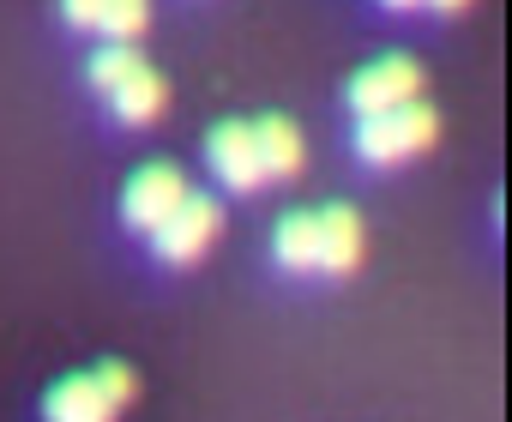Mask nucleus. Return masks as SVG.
Listing matches in <instances>:
<instances>
[{
  "mask_svg": "<svg viewBox=\"0 0 512 422\" xmlns=\"http://www.w3.org/2000/svg\"><path fill=\"white\" fill-rule=\"evenodd\" d=\"M434 133H440V115L422 97L380 109V115H356V157L362 163H410L416 151L434 145Z\"/></svg>",
  "mask_w": 512,
  "mask_h": 422,
  "instance_id": "f257e3e1",
  "label": "nucleus"
},
{
  "mask_svg": "<svg viewBox=\"0 0 512 422\" xmlns=\"http://www.w3.org/2000/svg\"><path fill=\"white\" fill-rule=\"evenodd\" d=\"M193 187H187V175H181V163H169V157H151V163H139L133 175H127V187H121V224L133 230V236H151L169 211L187 199Z\"/></svg>",
  "mask_w": 512,
  "mask_h": 422,
  "instance_id": "f03ea898",
  "label": "nucleus"
},
{
  "mask_svg": "<svg viewBox=\"0 0 512 422\" xmlns=\"http://www.w3.org/2000/svg\"><path fill=\"white\" fill-rule=\"evenodd\" d=\"M217 230H223V205L211 193H187L169 218L151 230V248H157L163 266H193V260H205V248L217 242Z\"/></svg>",
  "mask_w": 512,
  "mask_h": 422,
  "instance_id": "7ed1b4c3",
  "label": "nucleus"
},
{
  "mask_svg": "<svg viewBox=\"0 0 512 422\" xmlns=\"http://www.w3.org/2000/svg\"><path fill=\"white\" fill-rule=\"evenodd\" d=\"M350 109L356 115H380V109H398V103H416L422 97V67L410 55H380L368 67H356V79L344 85Z\"/></svg>",
  "mask_w": 512,
  "mask_h": 422,
  "instance_id": "20e7f679",
  "label": "nucleus"
},
{
  "mask_svg": "<svg viewBox=\"0 0 512 422\" xmlns=\"http://www.w3.org/2000/svg\"><path fill=\"white\" fill-rule=\"evenodd\" d=\"M205 163H211V175L229 193L266 187V163H260V145H253V121H217L205 133Z\"/></svg>",
  "mask_w": 512,
  "mask_h": 422,
  "instance_id": "39448f33",
  "label": "nucleus"
},
{
  "mask_svg": "<svg viewBox=\"0 0 512 422\" xmlns=\"http://www.w3.org/2000/svg\"><path fill=\"white\" fill-rule=\"evenodd\" d=\"M73 31H97L103 43H139L151 25V0H61Z\"/></svg>",
  "mask_w": 512,
  "mask_h": 422,
  "instance_id": "423d86ee",
  "label": "nucleus"
},
{
  "mask_svg": "<svg viewBox=\"0 0 512 422\" xmlns=\"http://www.w3.org/2000/svg\"><path fill=\"white\" fill-rule=\"evenodd\" d=\"M314 224H320V260H314V272L350 278L362 266V218H356L350 205H326V211H314Z\"/></svg>",
  "mask_w": 512,
  "mask_h": 422,
  "instance_id": "0eeeda50",
  "label": "nucleus"
},
{
  "mask_svg": "<svg viewBox=\"0 0 512 422\" xmlns=\"http://www.w3.org/2000/svg\"><path fill=\"white\" fill-rule=\"evenodd\" d=\"M115 416H121V404H109L91 374H67L43 398V422H115Z\"/></svg>",
  "mask_w": 512,
  "mask_h": 422,
  "instance_id": "6e6552de",
  "label": "nucleus"
},
{
  "mask_svg": "<svg viewBox=\"0 0 512 422\" xmlns=\"http://www.w3.org/2000/svg\"><path fill=\"white\" fill-rule=\"evenodd\" d=\"M253 145H260L266 181H296V175H302V163H308L302 127H296L290 115H260V121H253Z\"/></svg>",
  "mask_w": 512,
  "mask_h": 422,
  "instance_id": "1a4fd4ad",
  "label": "nucleus"
},
{
  "mask_svg": "<svg viewBox=\"0 0 512 422\" xmlns=\"http://www.w3.org/2000/svg\"><path fill=\"white\" fill-rule=\"evenodd\" d=\"M163 103H169V85H163L151 67H133V73L109 91V109H115L121 127H151V121L163 115Z\"/></svg>",
  "mask_w": 512,
  "mask_h": 422,
  "instance_id": "9d476101",
  "label": "nucleus"
},
{
  "mask_svg": "<svg viewBox=\"0 0 512 422\" xmlns=\"http://www.w3.org/2000/svg\"><path fill=\"white\" fill-rule=\"evenodd\" d=\"M272 260L284 266V272H314V260H320V224H314V211H284L278 218V230H272Z\"/></svg>",
  "mask_w": 512,
  "mask_h": 422,
  "instance_id": "9b49d317",
  "label": "nucleus"
},
{
  "mask_svg": "<svg viewBox=\"0 0 512 422\" xmlns=\"http://www.w3.org/2000/svg\"><path fill=\"white\" fill-rule=\"evenodd\" d=\"M133 67H145L133 43H103V49L85 61V79H91V91H103V97H109V91H115V85L133 73Z\"/></svg>",
  "mask_w": 512,
  "mask_h": 422,
  "instance_id": "f8f14e48",
  "label": "nucleus"
},
{
  "mask_svg": "<svg viewBox=\"0 0 512 422\" xmlns=\"http://www.w3.org/2000/svg\"><path fill=\"white\" fill-rule=\"evenodd\" d=\"M91 380L103 386V398H109V404H133V392H139V380H133V368H127V362H97V368H91Z\"/></svg>",
  "mask_w": 512,
  "mask_h": 422,
  "instance_id": "ddd939ff",
  "label": "nucleus"
},
{
  "mask_svg": "<svg viewBox=\"0 0 512 422\" xmlns=\"http://www.w3.org/2000/svg\"><path fill=\"white\" fill-rule=\"evenodd\" d=\"M428 7H434V13H464L470 0H428Z\"/></svg>",
  "mask_w": 512,
  "mask_h": 422,
  "instance_id": "4468645a",
  "label": "nucleus"
},
{
  "mask_svg": "<svg viewBox=\"0 0 512 422\" xmlns=\"http://www.w3.org/2000/svg\"><path fill=\"white\" fill-rule=\"evenodd\" d=\"M380 7H392V13H410V7H422V0H380Z\"/></svg>",
  "mask_w": 512,
  "mask_h": 422,
  "instance_id": "2eb2a0df",
  "label": "nucleus"
}]
</instances>
